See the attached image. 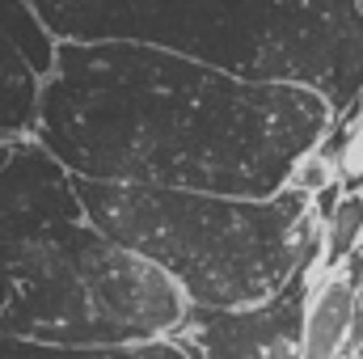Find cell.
Here are the masks:
<instances>
[{
  "mask_svg": "<svg viewBox=\"0 0 363 359\" xmlns=\"http://www.w3.org/2000/svg\"><path fill=\"white\" fill-rule=\"evenodd\" d=\"M300 85H262L140 43H60L34 144L72 178L274 199L334 127Z\"/></svg>",
  "mask_w": 363,
  "mask_h": 359,
  "instance_id": "1",
  "label": "cell"
},
{
  "mask_svg": "<svg viewBox=\"0 0 363 359\" xmlns=\"http://www.w3.org/2000/svg\"><path fill=\"white\" fill-rule=\"evenodd\" d=\"M190 300L85 220L77 178L34 140L0 170V334L93 351L178 338Z\"/></svg>",
  "mask_w": 363,
  "mask_h": 359,
  "instance_id": "2",
  "label": "cell"
},
{
  "mask_svg": "<svg viewBox=\"0 0 363 359\" xmlns=\"http://www.w3.org/2000/svg\"><path fill=\"white\" fill-rule=\"evenodd\" d=\"M60 43H140L241 81L321 93L342 118L363 93V0H30Z\"/></svg>",
  "mask_w": 363,
  "mask_h": 359,
  "instance_id": "3",
  "label": "cell"
},
{
  "mask_svg": "<svg viewBox=\"0 0 363 359\" xmlns=\"http://www.w3.org/2000/svg\"><path fill=\"white\" fill-rule=\"evenodd\" d=\"M85 220L114 245L174 279L190 309H254L321 258V216L308 190L228 199L77 178Z\"/></svg>",
  "mask_w": 363,
  "mask_h": 359,
  "instance_id": "4",
  "label": "cell"
},
{
  "mask_svg": "<svg viewBox=\"0 0 363 359\" xmlns=\"http://www.w3.org/2000/svg\"><path fill=\"white\" fill-rule=\"evenodd\" d=\"M321 258L304 263L291 283L254 309H190L178 334L190 359H304V317L313 300V270Z\"/></svg>",
  "mask_w": 363,
  "mask_h": 359,
  "instance_id": "5",
  "label": "cell"
},
{
  "mask_svg": "<svg viewBox=\"0 0 363 359\" xmlns=\"http://www.w3.org/2000/svg\"><path fill=\"white\" fill-rule=\"evenodd\" d=\"M359 270L363 250L355 254V267L330 270L308 300L304 317V359H347V343L355 330V304H359Z\"/></svg>",
  "mask_w": 363,
  "mask_h": 359,
  "instance_id": "6",
  "label": "cell"
},
{
  "mask_svg": "<svg viewBox=\"0 0 363 359\" xmlns=\"http://www.w3.org/2000/svg\"><path fill=\"white\" fill-rule=\"evenodd\" d=\"M38 97L43 77L17 55V47L0 34V140L4 144H26L34 140L38 127Z\"/></svg>",
  "mask_w": 363,
  "mask_h": 359,
  "instance_id": "7",
  "label": "cell"
},
{
  "mask_svg": "<svg viewBox=\"0 0 363 359\" xmlns=\"http://www.w3.org/2000/svg\"><path fill=\"white\" fill-rule=\"evenodd\" d=\"M0 34L17 47V55L47 81L60 60V38L47 30L38 9L30 0H0Z\"/></svg>",
  "mask_w": 363,
  "mask_h": 359,
  "instance_id": "8",
  "label": "cell"
},
{
  "mask_svg": "<svg viewBox=\"0 0 363 359\" xmlns=\"http://www.w3.org/2000/svg\"><path fill=\"white\" fill-rule=\"evenodd\" d=\"M363 241V194H342L321 224V267L338 270Z\"/></svg>",
  "mask_w": 363,
  "mask_h": 359,
  "instance_id": "9",
  "label": "cell"
},
{
  "mask_svg": "<svg viewBox=\"0 0 363 359\" xmlns=\"http://www.w3.org/2000/svg\"><path fill=\"white\" fill-rule=\"evenodd\" d=\"M72 359H190L178 338H152V343H123V347H93V351H68Z\"/></svg>",
  "mask_w": 363,
  "mask_h": 359,
  "instance_id": "10",
  "label": "cell"
},
{
  "mask_svg": "<svg viewBox=\"0 0 363 359\" xmlns=\"http://www.w3.org/2000/svg\"><path fill=\"white\" fill-rule=\"evenodd\" d=\"M0 359H72L60 347H38V343H21V338H4L0 334Z\"/></svg>",
  "mask_w": 363,
  "mask_h": 359,
  "instance_id": "11",
  "label": "cell"
},
{
  "mask_svg": "<svg viewBox=\"0 0 363 359\" xmlns=\"http://www.w3.org/2000/svg\"><path fill=\"white\" fill-rule=\"evenodd\" d=\"M9 157H13V144H4V140H0V170L9 165Z\"/></svg>",
  "mask_w": 363,
  "mask_h": 359,
  "instance_id": "12",
  "label": "cell"
}]
</instances>
